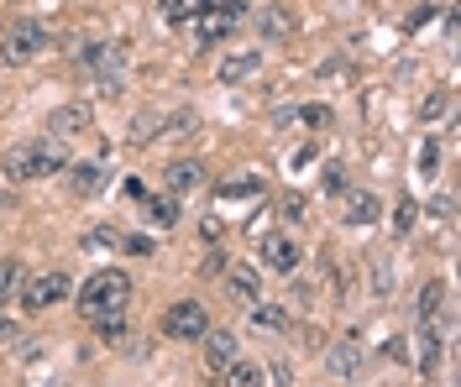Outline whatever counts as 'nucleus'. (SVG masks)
<instances>
[{
    "mask_svg": "<svg viewBox=\"0 0 461 387\" xmlns=\"http://www.w3.org/2000/svg\"><path fill=\"white\" fill-rule=\"evenodd\" d=\"M268 372H273V387H288V383H294V377H288V361H273Z\"/></svg>",
    "mask_w": 461,
    "mask_h": 387,
    "instance_id": "nucleus-35",
    "label": "nucleus"
},
{
    "mask_svg": "<svg viewBox=\"0 0 461 387\" xmlns=\"http://www.w3.org/2000/svg\"><path fill=\"white\" fill-rule=\"evenodd\" d=\"M5 179H48V173H63L68 168V152H63L58 136H31V142H16L5 147Z\"/></svg>",
    "mask_w": 461,
    "mask_h": 387,
    "instance_id": "nucleus-1",
    "label": "nucleus"
},
{
    "mask_svg": "<svg viewBox=\"0 0 461 387\" xmlns=\"http://www.w3.org/2000/svg\"><path fill=\"white\" fill-rule=\"evenodd\" d=\"M435 163H440V152H435V142H425L420 147V173H435Z\"/></svg>",
    "mask_w": 461,
    "mask_h": 387,
    "instance_id": "nucleus-34",
    "label": "nucleus"
},
{
    "mask_svg": "<svg viewBox=\"0 0 461 387\" xmlns=\"http://www.w3.org/2000/svg\"><path fill=\"white\" fill-rule=\"evenodd\" d=\"M168 194H189V189H199L205 183V163H194V157H179V163H168Z\"/></svg>",
    "mask_w": 461,
    "mask_h": 387,
    "instance_id": "nucleus-14",
    "label": "nucleus"
},
{
    "mask_svg": "<svg viewBox=\"0 0 461 387\" xmlns=\"http://www.w3.org/2000/svg\"><path fill=\"white\" fill-rule=\"evenodd\" d=\"M126 303H131V277L121 268H100L84 277V288H79V314L84 320H100V314H121Z\"/></svg>",
    "mask_w": 461,
    "mask_h": 387,
    "instance_id": "nucleus-2",
    "label": "nucleus"
},
{
    "mask_svg": "<svg viewBox=\"0 0 461 387\" xmlns=\"http://www.w3.org/2000/svg\"><path fill=\"white\" fill-rule=\"evenodd\" d=\"M37 351H42L37 340H16V356H22V361H31V356H37Z\"/></svg>",
    "mask_w": 461,
    "mask_h": 387,
    "instance_id": "nucleus-38",
    "label": "nucleus"
},
{
    "mask_svg": "<svg viewBox=\"0 0 461 387\" xmlns=\"http://www.w3.org/2000/svg\"><path fill=\"white\" fill-rule=\"evenodd\" d=\"M446 110H451V90H435L430 100L420 105V120H425V126H435V120L446 116Z\"/></svg>",
    "mask_w": 461,
    "mask_h": 387,
    "instance_id": "nucleus-27",
    "label": "nucleus"
},
{
    "mask_svg": "<svg viewBox=\"0 0 461 387\" xmlns=\"http://www.w3.org/2000/svg\"><path fill=\"white\" fill-rule=\"evenodd\" d=\"M84 126H90V105H58V110L48 116V136L63 142V136H79Z\"/></svg>",
    "mask_w": 461,
    "mask_h": 387,
    "instance_id": "nucleus-12",
    "label": "nucleus"
},
{
    "mask_svg": "<svg viewBox=\"0 0 461 387\" xmlns=\"http://www.w3.org/2000/svg\"><path fill=\"white\" fill-rule=\"evenodd\" d=\"M362 361H368V351H362V340L357 335H341V340H331L325 346V366H331V377H357L362 372Z\"/></svg>",
    "mask_w": 461,
    "mask_h": 387,
    "instance_id": "nucleus-8",
    "label": "nucleus"
},
{
    "mask_svg": "<svg viewBox=\"0 0 461 387\" xmlns=\"http://www.w3.org/2000/svg\"><path fill=\"white\" fill-rule=\"evenodd\" d=\"M68 183H74V194H94V189L105 183V163H94V157L68 163Z\"/></svg>",
    "mask_w": 461,
    "mask_h": 387,
    "instance_id": "nucleus-16",
    "label": "nucleus"
},
{
    "mask_svg": "<svg viewBox=\"0 0 461 387\" xmlns=\"http://www.w3.org/2000/svg\"><path fill=\"white\" fill-rule=\"evenodd\" d=\"M84 251H121V231L116 225H90L84 231Z\"/></svg>",
    "mask_w": 461,
    "mask_h": 387,
    "instance_id": "nucleus-22",
    "label": "nucleus"
},
{
    "mask_svg": "<svg viewBox=\"0 0 461 387\" xmlns=\"http://www.w3.org/2000/svg\"><path fill=\"white\" fill-rule=\"evenodd\" d=\"M42 53H48V27H42V22L22 16V22H11V27L0 31V58L11 63V68L42 58Z\"/></svg>",
    "mask_w": 461,
    "mask_h": 387,
    "instance_id": "nucleus-3",
    "label": "nucleus"
},
{
    "mask_svg": "<svg viewBox=\"0 0 461 387\" xmlns=\"http://www.w3.org/2000/svg\"><path fill=\"white\" fill-rule=\"evenodd\" d=\"M252 325L257 330H288L294 320H288V309H278V303H262V298H257V303H252Z\"/></svg>",
    "mask_w": 461,
    "mask_h": 387,
    "instance_id": "nucleus-20",
    "label": "nucleus"
},
{
    "mask_svg": "<svg viewBox=\"0 0 461 387\" xmlns=\"http://www.w3.org/2000/svg\"><path fill=\"white\" fill-rule=\"evenodd\" d=\"M257 251H262V268H273V272H294L299 268V246H294V236H283V231H268Z\"/></svg>",
    "mask_w": 461,
    "mask_h": 387,
    "instance_id": "nucleus-9",
    "label": "nucleus"
},
{
    "mask_svg": "<svg viewBox=\"0 0 461 387\" xmlns=\"http://www.w3.org/2000/svg\"><path fill=\"white\" fill-rule=\"evenodd\" d=\"M440 309H446V283L435 277V283L420 288V320H430V314H440Z\"/></svg>",
    "mask_w": 461,
    "mask_h": 387,
    "instance_id": "nucleus-23",
    "label": "nucleus"
},
{
    "mask_svg": "<svg viewBox=\"0 0 461 387\" xmlns=\"http://www.w3.org/2000/svg\"><path fill=\"white\" fill-rule=\"evenodd\" d=\"M226 294L252 309V303L262 298V277H257V268H231V272H226Z\"/></svg>",
    "mask_w": 461,
    "mask_h": 387,
    "instance_id": "nucleus-13",
    "label": "nucleus"
},
{
    "mask_svg": "<svg viewBox=\"0 0 461 387\" xmlns=\"http://www.w3.org/2000/svg\"><path fill=\"white\" fill-rule=\"evenodd\" d=\"M294 31H299V11H294V5L273 0V5L257 11V37H262V42H288Z\"/></svg>",
    "mask_w": 461,
    "mask_h": 387,
    "instance_id": "nucleus-6",
    "label": "nucleus"
},
{
    "mask_svg": "<svg viewBox=\"0 0 461 387\" xmlns=\"http://www.w3.org/2000/svg\"><path fill=\"white\" fill-rule=\"evenodd\" d=\"M90 325H100V335H105L111 346H126V314H100Z\"/></svg>",
    "mask_w": 461,
    "mask_h": 387,
    "instance_id": "nucleus-26",
    "label": "nucleus"
},
{
    "mask_svg": "<svg viewBox=\"0 0 461 387\" xmlns=\"http://www.w3.org/2000/svg\"><path fill=\"white\" fill-rule=\"evenodd\" d=\"M210 330V314H205V303H194V298H179V303H168V314H163V335H173V340H199Z\"/></svg>",
    "mask_w": 461,
    "mask_h": 387,
    "instance_id": "nucleus-5",
    "label": "nucleus"
},
{
    "mask_svg": "<svg viewBox=\"0 0 461 387\" xmlns=\"http://www.w3.org/2000/svg\"><path fill=\"white\" fill-rule=\"evenodd\" d=\"M278 215H283V220H299V215H305V205H299V199H283V209H278Z\"/></svg>",
    "mask_w": 461,
    "mask_h": 387,
    "instance_id": "nucleus-37",
    "label": "nucleus"
},
{
    "mask_svg": "<svg viewBox=\"0 0 461 387\" xmlns=\"http://www.w3.org/2000/svg\"><path fill=\"white\" fill-rule=\"evenodd\" d=\"M414 199H399V215H394V225H399V231H414Z\"/></svg>",
    "mask_w": 461,
    "mask_h": 387,
    "instance_id": "nucleus-33",
    "label": "nucleus"
},
{
    "mask_svg": "<svg viewBox=\"0 0 461 387\" xmlns=\"http://www.w3.org/2000/svg\"><path fill=\"white\" fill-rule=\"evenodd\" d=\"M194 126H199V116H194V110H173V116L157 126V136H189Z\"/></svg>",
    "mask_w": 461,
    "mask_h": 387,
    "instance_id": "nucleus-25",
    "label": "nucleus"
},
{
    "mask_svg": "<svg viewBox=\"0 0 461 387\" xmlns=\"http://www.w3.org/2000/svg\"><path fill=\"white\" fill-rule=\"evenodd\" d=\"M11 294H22V262H0V303Z\"/></svg>",
    "mask_w": 461,
    "mask_h": 387,
    "instance_id": "nucleus-29",
    "label": "nucleus"
},
{
    "mask_svg": "<svg viewBox=\"0 0 461 387\" xmlns=\"http://www.w3.org/2000/svg\"><path fill=\"white\" fill-rule=\"evenodd\" d=\"M153 136H157V116H137V126L126 131V142H137V147H142V142H153Z\"/></svg>",
    "mask_w": 461,
    "mask_h": 387,
    "instance_id": "nucleus-30",
    "label": "nucleus"
},
{
    "mask_svg": "<svg viewBox=\"0 0 461 387\" xmlns=\"http://www.w3.org/2000/svg\"><path fill=\"white\" fill-rule=\"evenodd\" d=\"M236 22H242V16H231V11H205V16L194 22V31H199V42H220Z\"/></svg>",
    "mask_w": 461,
    "mask_h": 387,
    "instance_id": "nucleus-17",
    "label": "nucleus"
},
{
    "mask_svg": "<svg viewBox=\"0 0 461 387\" xmlns=\"http://www.w3.org/2000/svg\"><path fill=\"white\" fill-rule=\"evenodd\" d=\"M268 183L257 179V173H242V179H226L216 183V199H252V194H262Z\"/></svg>",
    "mask_w": 461,
    "mask_h": 387,
    "instance_id": "nucleus-19",
    "label": "nucleus"
},
{
    "mask_svg": "<svg viewBox=\"0 0 461 387\" xmlns=\"http://www.w3.org/2000/svg\"><path fill=\"white\" fill-rule=\"evenodd\" d=\"M257 68H262V53H257V48H242V53H226V58H220L216 79L220 84H246Z\"/></svg>",
    "mask_w": 461,
    "mask_h": 387,
    "instance_id": "nucleus-10",
    "label": "nucleus"
},
{
    "mask_svg": "<svg viewBox=\"0 0 461 387\" xmlns=\"http://www.w3.org/2000/svg\"><path fill=\"white\" fill-rule=\"evenodd\" d=\"M331 120H336L331 105H283V110H273L278 131H325Z\"/></svg>",
    "mask_w": 461,
    "mask_h": 387,
    "instance_id": "nucleus-7",
    "label": "nucleus"
},
{
    "mask_svg": "<svg viewBox=\"0 0 461 387\" xmlns=\"http://www.w3.org/2000/svg\"><path fill=\"white\" fill-rule=\"evenodd\" d=\"M341 220H346V225H377V220H383V205H377L372 194H351L346 209H341Z\"/></svg>",
    "mask_w": 461,
    "mask_h": 387,
    "instance_id": "nucleus-15",
    "label": "nucleus"
},
{
    "mask_svg": "<svg viewBox=\"0 0 461 387\" xmlns=\"http://www.w3.org/2000/svg\"><path fill=\"white\" fill-rule=\"evenodd\" d=\"M226 387H262V372L252 361H231L226 366Z\"/></svg>",
    "mask_w": 461,
    "mask_h": 387,
    "instance_id": "nucleus-24",
    "label": "nucleus"
},
{
    "mask_svg": "<svg viewBox=\"0 0 461 387\" xmlns=\"http://www.w3.org/2000/svg\"><path fill=\"white\" fill-rule=\"evenodd\" d=\"M121 251H131V257H153V241L147 236H121Z\"/></svg>",
    "mask_w": 461,
    "mask_h": 387,
    "instance_id": "nucleus-32",
    "label": "nucleus"
},
{
    "mask_svg": "<svg viewBox=\"0 0 461 387\" xmlns=\"http://www.w3.org/2000/svg\"><path fill=\"white\" fill-rule=\"evenodd\" d=\"M157 11H163L168 22H189V11H194V0H157Z\"/></svg>",
    "mask_w": 461,
    "mask_h": 387,
    "instance_id": "nucleus-31",
    "label": "nucleus"
},
{
    "mask_svg": "<svg viewBox=\"0 0 461 387\" xmlns=\"http://www.w3.org/2000/svg\"><path fill=\"white\" fill-rule=\"evenodd\" d=\"M368 288H372V298L394 294V262H388V251H377V257L368 262Z\"/></svg>",
    "mask_w": 461,
    "mask_h": 387,
    "instance_id": "nucleus-18",
    "label": "nucleus"
},
{
    "mask_svg": "<svg viewBox=\"0 0 461 387\" xmlns=\"http://www.w3.org/2000/svg\"><path fill=\"white\" fill-rule=\"evenodd\" d=\"M74 294V283H68V272L63 268H48L37 272L31 283H22V309H31V314H42V309H53V303H63V298Z\"/></svg>",
    "mask_w": 461,
    "mask_h": 387,
    "instance_id": "nucleus-4",
    "label": "nucleus"
},
{
    "mask_svg": "<svg viewBox=\"0 0 461 387\" xmlns=\"http://www.w3.org/2000/svg\"><path fill=\"white\" fill-rule=\"evenodd\" d=\"M199 346H205V366H210V372H220V366L236 361V335H231V330H205Z\"/></svg>",
    "mask_w": 461,
    "mask_h": 387,
    "instance_id": "nucleus-11",
    "label": "nucleus"
},
{
    "mask_svg": "<svg viewBox=\"0 0 461 387\" xmlns=\"http://www.w3.org/2000/svg\"><path fill=\"white\" fill-rule=\"evenodd\" d=\"M341 183H346V173H341V163H331V173H325V189H331V194H336Z\"/></svg>",
    "mask_w": 461,
    "mask_h": 387,
    "instance_id": "nucleus-36",
    "label": "nucleus"
},
{
    "mask_svg": "<svg viewBox=\"0 0 461 387\" xmlns=\"http://www.w3.org/2000/svg\"><path fill=\"white\" fill-rule=\"evenodd\" d=\"M435 356H440V335H435L430 325H420V366L430 372V366H435Z\"/></svg>",
    "mask_w": 461,
    "mask_h": 387,
    "instance_id": "nucleus-28",
    "label": "nucleus"
},
{
    "mask_svg": "<svg viewBox=\"0 0 461 387\" xmlns=\"http://www.w3.org/2000/svg\"><path fill=\"white\" fill-rule=\"evenodd\" d=\"M147 215H153V225H179V194H157V199H147Z\"/></svg>",
    "mask_w": 461,
    "mask_h": 387,
    "instance_id": "nucleus-21",
    "label": "nucleus"
}]
</instances>
